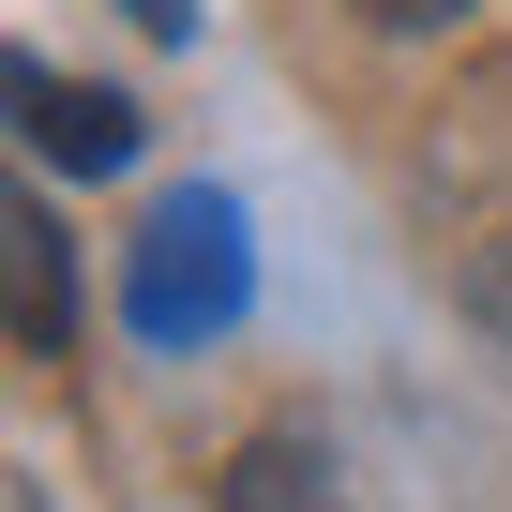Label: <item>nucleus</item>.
<instances>
[{"mask_svg":"<svg viewBox=\"0 0 512 512\" xmlns=\"http://www.w3.org/2000/svg\"><path fill=\"white\" fill-rule=\"evenodd\" d=\"M241 302H256V241H241V196H211V181L151 196V226H136V256H121V317H136L151 347H211Z\"/></svg>","mask_w":512,"mask_h":512,"instance_id":"obj_1","label":"nucleus"},{"mask_svg":"<svg viewBox=\"0 0 512 512\" xmlns=\"http://www.w3.org/2000/svg\"><path fill=\"white\" fill-rule=\"evenodd\" d=\"M16 106H31V151H46V166H76V181L136 166V106H121V91H91V76H46V61H16Z\"/></svg>","mask_w":512,"mask_h":512,"instance_id":"obj_2","label":"nucleus"},{"mask_svg":"<svg viewBox=\"0 0 512 512\" xmlns=\"http://www.w3.org/2000/svg\"><path fill=\"white\" fill-rule=\"evenodd\" d=\"M211 512H347V467H332V437H302V422H256V437L226 452Z\"/></svg>","mask_w":512,"mask_h":512,"instance_id":"obj_3","label":"nucleus"},{"mask_svg":"<svg viewBox=\"0 0 512 512\" xmlns=\"http://www.w3.org/2000/svg\"><path fill=\"white\" fill-rule=\"evenodd\" d=\"M16 347L31 362H76V241H61V211L46 196H16Z\"/></svg>","mask_w":512,"mask_h":512,"instance_id":"obj_4","label":"nucleus"},{"mask_svg":"<svg viewBox=\"0 0 512 512\" xmlns=\"http://www.w3.org/2000/svg\"><path fill=\"white\" fill-rule=\"evenodd\" d=\"M467 317H482V332H512V241H482V256H467Z\"/></svg>","mask_w":512,"mask_h":512,"instance_id":"obj_5","label":"nucleus"},{"mask_svg":"<svg viewBox=\"0 0 512 512\" xmlns=\"http://www.w3.org/2000/svg\"><path fill=\"white\" fill-rule=\"evenodd\" d=\"M362 16H377V31H452L467 0H362Z\"/></svg>","mask_w":512,"mask_h":512,"instance_id":"obj_6","label":"nucleus"},{"mask_svg":"<svg viewBox=\"0 0 512 512\" xmlns=\"http://www.w3.org/2000/svg\"><path fill=\"white\" fill-rule=\"evenodd\" d=\"M121 16H136L151 46H181V31H196V0H121Z\"/></svg>","mask_w":512,"mask_h":512,"instance_id":"obj_7","label":"nucleus"}]
</instances>
